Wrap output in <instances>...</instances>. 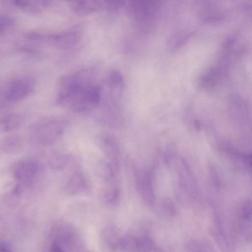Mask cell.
Wrapping results in <instances>:
<instances>
[{"instance_id":"cell-1","label":"cell","mask_w":252,"mask_h":252,"mask_svg":"<svg viewBox=\"0 0 252 252\" xmlns=\"http://www.w3.org/2000/svg\"><path fill=\"white\" fill-rule=\"evenodd\" d=\"M94 67L64 74L59 80L56 101L72 112L83 113L98 107L101 101V83Z\"/></svg>"},{"instance_id":"cell-2","label":"cell","mask_w":252,"mask_h":252,"mask_svg":"<svg viewBox=\"0 0 252 252\" xmlns=\"http://www.w3.org/2000/svg\"><path fill=\"white\" fill-rule=\"evenodd\" d=\"M66 125V121L61 117L44 118L36 123L32 127L31 140L42 145L53 144L62 136Z\"/></svg>"},{"instance_id":"cell-3","label":"cell","mask_w":252,"mask_h":252,"mask_svg":"<svg viewBox=\"0 0 252 252\" xmlns=\"http://www.w3.org/2000/svg\"><path fill=\"white\" fill-rule=\"evenodd\" d=\"M159 4L157 1L134 0L125 4L128 15L138 28L147 31L156 19Z\"/></svg>"},{"instance_id":"cell-4","label":"cell","mask_w":252,"mask_h":252,"mask_svg":"<svg viewBox=\"0 0 252 252\" xmlns=\"http://www.w3.org/2000/svg\"><path fill=\"white\" fill-rule=\"evenodd\" d=\"M70 10L77 15H87L100 10L114 11V1L83 0L69 2Z\"/></svg>"},{"instance_id":"cell-5","label":"cell","mask_w":252,"mask_h":252,"mask_svg":"<svg viewBox=\"0 0 252 252\" xmlns=\"http://www.w3.org/2000/svg\"><path fill=\"white\" fill-rule=\"evenodd\" d=\"M41 169L38 162L33 159H25L15 163L13 174L15 179L23 186L32 183L37 177Z\"/></svg>"},{"instance_id":"cell-6","label":"cell","mask_w":252,"mask_h":252,"mask_svg":"<svg viewBox=\"0 0 252 252\" xmlns=\"http://www.w3.org/2000/svg\"><path fill=\"white\" fill-rule=\"evenodd\" d=\"M32 83L28 78L17 79L9 83L4 91L3 99L15 102L27 96L32 91Z\"/></svg>"},{"instance_id":"cell-7","label":"cell","mask_w":252,"mask_h":252,"mask_svg":"<svg viewBox=\"0 0 252 252\" xmlns=\"http://www.w3.org/2000/svg\"><path fill=\"white\" fill-rule=\"evenodd\" d=\"M99 141L108 161L117 171L120 164V150L116 137L109 133L103 132L100 134Z\"/></svg>"},{"instance_id":"cell-8","label":"cell","mask_w":252,"mask_h":252,"mask_svg":"<svg viewBox=\"0 0 252 252\" xmlns=\"http://www.w3.org/2000/svg\"><path fill=\"white\" fill-rule=\"evenodd\" d=\"M135 182L137 190L148 204L153 205L154 197L151 189L149 174L145 171L137 170L135 171Z\"/></svg>"},{"instance_id":"cell-9","label":"cell","mask_w":252,"mask_h":252,"mask_svg":"<svg viewBox=\"0 0 252 252\" xmlns=\"http://www.w3.org/2000/svg\"><path fill=\"white\" fill-rule=\"evenodd\" d=\"M24 147V140L18 135H8L0 140V150L7 154L19 152L23 150Z\"/></svg>"},{"instance_id":"cell-10","label":"cell","mask_w":252,"mask_h":252,"mask_svg":"<svg viewBox=\"0 0 252 252\" xmlns=\"http://www.w3.org/2000/svg\"><path fill=\"white\" fill-rule=\"evenodd\" d=\"M216 240L223 252H233V247L220 219H216L215 224Z\"/></svg>"},{"instance_id":"cell-11","label":"cell","mask_w":252,"mask_h":252,"mask_svg":"<svg viewBox=\"0 0 252 252\" xmlns=\"http://www.w3.org/2000/svg\"><path fill=\"white\" fill-rule=\"evenodd\" d=\"M87 187L86 180L84 176L79 172L72 175L66 184V190L71 194L83 191Z\"/></svg>"},{"instance_id":"cell-12","label":"cell","mask_w":252,"mask_h":252,"mask_svg":"<svg viewBox=\"0 0 252 252\" xmlns=\"http://www.w3.org/2000/svg\"><path fill=\"white\" fill-rule=\"evenodd\" d=\"M22 117L17 114H10L0 119V132L12 131L22 124Z\"/></svg>"},{"instance_id":"cell-13","label":"cell","mask_w":252,"mask_h":252,"mask_svg":"<svg viewBox=\"0 0 252 252\" xmlns=\"http://www.w3.org/2000/svg\"><path fill=\"white\" fill-rule=\"evenodd\" d=\"M120 191L116 187H110L106 189L103 194V199L105 203L110 206H115L119 202Z\"/></svg>"},{"instance_id":"cell-14","label":"cell","mask_w":252,"mask_h":252,"mask_svg":"<svg viewBox=\"0 0 252 252\" xmlns=\"http://www.w3.org/2000/svg\"><path fill=\"white\" fill-rule=\"evenodd\" d=\"M69 158L68 156L62 154H56L49 159V164L51 168L54 170H62L68 164Z\"/></svg>"},{"instance_id":"cell-15","label":"cell","mask_w":252,"mask_h":252,"mask_svg":"<svg viewBox=\"0 0 252 252\" xmlns=\"http://www.w3.org/2000/svg\"><path fill=\"white\" fill-rule=\"evenodd\" d=\"M186 252H211L203 243L196 240H189L185 245Z\"/></svg>"},{"instance_id":"cell-16","label":"cell","mask_w":252,"mask_h":252,"mask_svg":"<svg viewBox=\"0 0 252 252\" xmlns=\"http://www.w3.org/2000/svg\"><path fill=\"white\" fill-rule=\"evenodd\" d=\"M159 212L164 217L170 218L175 216V209L173 204L170 202H165L161 204Z\"/></svg>"},{"instance_id":"cell-17","label":"cell","mask_w":252,"mask_h":252,"mask_svg":"<svg viewBox=\"0 0 252 252\" xmlns=\"http://www.w3.org/2000/svg\"><path fill=\"white\" fill-rule=\"evenodd\" d=\"M12 24L11 18L5 16H0V32L4 31Z\"/></svg>"},{"instance_id":"cell-18","label":"cell","mask_w":252,"mask_h":252,"mask_svg":"<svg viewBox=\"0 0 252 252\" xmlns=\"http://www.w3.org/2000/svg\"><path fill=\"white\" fill-rule=\"evenodd\" d=\"M49 252H65L64 248L57 241L51 240L49 246Z\"/></svg>"},{"instance_id":"cell-19","label":"cell","mask_w":252,"mask_h":252,"mask_svg":"<svg viewBox=\"0 0 252 252\" xmlns=\"http://www.w3.org/2000/svg\"><path fill=\"white\" fill-rule=\"evenodd\" d=\"M0 252H14L11 245L6 241L0 240Z\"/></svg>"},{"instance_id":"cell-20","label":"cell","mask_w":252,"mask_h":252,"mask_svg":"<svg viewBox=\"0 0 252 252\" xmlns=\"http://www.w3.org/2000/svg\"><path fill=\"white\" fill-rule=\"evenodd\" d=\"M81 252H89V251H84V250H83V251H81Z\"/></svg>"}]
</instances>
